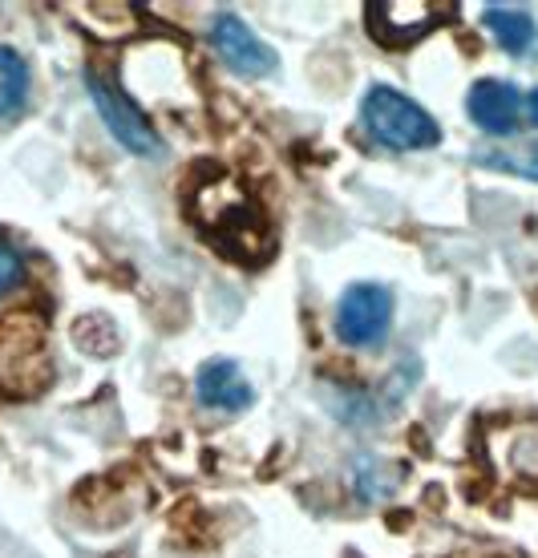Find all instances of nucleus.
Segmentation results:
<instances>
[{"instance_id":"nucleus-1","label":"nucleus","mask_w":538,"mask_h":558,"mask_svg":"<svg viewBox=\"0 0 538 558\" xmlns=\"http://www.w3.org/2000/svg\"><path fill=\"white\" fill-rule=\"evenodd\" d=\"M360 122L369 138L388 150H433L442 142V126L429 118L426 106H417L393 85H373L360 98Z\"/></svg>"},{"instance_id":"nucleus-2","label":"nucleus","mask_w":538,"mask_h":558,"mask_svg":"<svg viewBox=\"0 0 538 558\" xmlns=\"http://www.w3.org/2000/svg\"><path fill=\"white\" fill-rule=\"evenodd\" d=\"M199 227L235 264H263L272 255V227L263 219V210L243 195L219 203L215 215H199Z\"/></svg>"},{"instance_id":"nucleus-3","label":"nucleus","mask_w":538,"mask_h":558,"mask_svg":"<svg viewBox=\"0 0 538 558\" xmlns=\"http://www.w3.org/2000/svg\"><path fill=\"white\" fill-rule=\"evenodd\" d=\"M85 85H89L97 118L106 122V130H110L113 142H118L122 150L139 154V158H158V154H163L158 130L151 126V118L142 113V106L130 98L125 89H118V85H113L110 77H101V73H89Z\"/></svg>"},{"instance_id":"nucleus-4","label":"nucleus","mask_w":538,"mask_h":558,"mask_svg":"<svg viewBox=\"0 0 538 558\" xmlns=\"http://www.w3.org/2000/svg\"><path fill=\"white\" fill-rule=\"evenodd\" d=\"M393 328V292L385 283H352L336 304V336L348 349H373Z\"/></svg>"},{"instance_id":"nucleus-5","label":"nucleus","mask_w":538,"mask_h":558,"mask_svg":"<svg viewBox=\"0 0 538 558\" xmlns=\"http://www.w3.org/2000/svg\"><path fill=\"white\" fill-rule=\"evenodd\" d=\"M369 16V37L385 49H409L421 37H429L445 16H454V4H433V0H376L364 9Z\"/></svg>"},{"instance_id":"nucleus-6","label":"nucleus","mask_w":538,"mask_h":558,"mask_svg":"<svg viewBox=\"0 0 538 558\" xmlns=\"http://www.w3.org/2000/svg\"><path fill=\"white\" fill-rule=\"evenodd\" d=\"M211 41H215V53L231 73L239 77H272L279 70L276 49L263 41L260 33L239 21L235 13H219L215 25H211Z\"/></svg>"},{"instance_id":"nucleus-7","label":"nucleus","mask_w":538,"mask_h":558,"mask_svg":"<svg viewBox=\"0 0 538 558\" xmlns=\"http://www.w3.org/2000/svg\"><path fill=\"white\" fill-rule=\"evenodd\" d=\"M523 89L502 77H482V82L469 85L466 110L474 118V126L490 134V138H511L523 126Z\"/></svg>"},{"instance_id":"nucleus-8","label":"nucleus","mask_w":538,"mask_h":558,"mask_svg":"<svg viewBox=\"0 0 538 558\" xmlns=\"http://www.w3.org/2000/svg\"><path fill=\"white\" fill-rule=\"evenodd\" d=\"M194 397L203 409H219V413H243V409L255 401V389L251 380L243 377V368L227 356L219 361H207L199 373H194Z\"/></svg>"},{"instance_id":"nucleus-9","label":"nucleus","mask_w":538,"mask_h":558,"mask_svg":"<svg viewBox=\"0 0 538 558\" xmlns=\"http://www.w3.org/2000/svg\"><path fill=\"white\" fill-rule=\"evenodd\" d=\"M482 25L506 53H526L538 37L535 16L526 13V9H511V4H486Z\"/></svg>"},{"instance_id":"nucleus-10","label":"nucleus","mask_w":538,"mask_h":558,"mask_svg":"<svg viewBox=\"0 0 538 558\" xmlns=\"http://www.w3.org/2000/svg\"><path fill=\"white\" fill-rule=\"evenodd\" d=\"M28 85H33L28 61L16 49L0 45V122H9V118H16V113L25 110Z\"/></svg>"},{"instance_id":"nucleus-11","label":"nucleus","mask_w":538,"mask_h":558,"mask_svg":"<svg viewBox=\"0 0 538 558\" xmlns=\"http://www.w3.org/2000/svg\"><path fill=\"white\" fill-rule=\"evenodd\" d=\"M474 162L486 170H502V174H523V179L538 182V142H523V146H502V150H482L474 154Z\"/></svg>"},{"instance_id":"nucleus-12","label":"nucleus","mask_w":538,"mask_h":558,"mask_svg":"<svg viewBox=\"0 0 538 558\" xmlns=\"http://www.w3.org/2000/svg\"><path fill=\"white\" fill-rule=\"evenodd\" d=\"M25 279V264H21V255L16 247H9L4 239H0V295H9Z\"/></svg>"},{"instance_id":"nucleus-13","label":"nucleus","mask_w":538,"mask_h":558,"mask_svg":"<svg viewBox=\"0 0 538 558\" xmlns=\"http://www.w3.org/2000/svg\"><path fill=\"white\" fill-rule=\"evenodd\" d=\"M526 106H530V122H535V126H538V85H535V94L526 98Z\"/></svg>"}]
</instances>
